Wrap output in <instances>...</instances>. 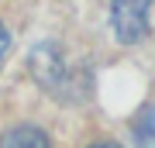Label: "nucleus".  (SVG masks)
Returning a JSON list of instances; mask_svg holds the SVG:
<instances>
[{
	"label": "nucleus",
	"mask_w": 155,
	"mask_h": 148,
	"mask_svg": "<svg viewBox=\"0 0 155 148\" xmlns=\"http://www.w3.org/2000/svg\"><path fill=\"white\" fill-rule=\"evenodd\" d=\"M148 14H152V0H114L110 4V24L114 35L124 45H134L148 35Z\"/></svg>",
	"instance_id": "nucleus-1"
},
{
	"label": "nucleus",
	"mask_w": 155,
	"mask_h": 148,
	"mask_svg": "<svg viewBox=\"0 0 155 148\" xmlns=\"http://www.w3.org/2000/svg\"><path fill=\"white\" fill-rule=\"evenodd\" d=\"M0 148H52L48 134L35 124H17L0 138Z\"/></svg>",
	"instance_id": "nucleus-2"
},
{
	"label": "nucleus",
	"mask_w": 155,
	"mask_h": 148,
	"mask_svg": "<svg viewBox=\"0 0 155 148\" xmlns=\"http://www.w3.org/2000/svg\"><path fill=\"white\" fill-rule=\"evenodd\" d=\"M131 131H134V148H155V104L138 110Z\"/></svg>",
	"instance_id": "nucleus-3"
},
{
	"label": "nucleus",
	"mask_w": 155,
	"mask_h": 148,
	"mask_svg": "<svg viewBox=\"0 0 155 148\" xmlns=\"http://www.w3.org/2000/svg\"><path fill=\"white\" fill-rule=\"evenodd\" d=\"M7 48H11V38H7V28L0 24V62L7 59Z\"/></svg>",
	"instance_id": "nucleus-4"
},
{
	"label": "nucleus",
	"mask_w": 155,
	"mask_h": 148,
	"mask_svg": "<svg viewBox=\"0 0 155 148\" xmlns=\"http://www.w3.org/2000/svg\"><path fill=\"white\" fill-rule=\"evenodd\" d=\"M90 148H121V145H114V141H97V145H90Z\"/></svg>",
	"instance_id": "nucleus-5"
}]
</instances>
